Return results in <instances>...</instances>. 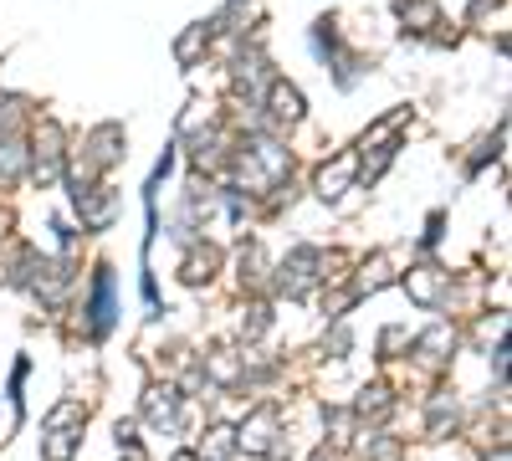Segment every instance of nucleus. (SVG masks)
<instances>
[{"mask_svg":"<svg viewBox=\"0 0 512 461\" xmlns=\"http://www.w3.org/2000/svg\"><path fill=\"white\" fill-rule=\"evenodd\" d=\"M267 431H272V415H256L251 431L241 436V446H246V451H267V446H272V436H267Z\"/></svg>","mask_w":512,"mask_h":461,"instance_id":"nucleus-1","label":"nucleus"},{"mask_svg":"<svg viewBox=\"0 0 512 461\" xmlns=\"http://www.w3.org/2000/svg\"><path fill=\"white\" fill-rule=\"evenodd\" d=\"M180 461H195V456H180Z\"/></svg>","mask_w":512,"mask_h":461,"instance_id":"nucleus-2","label":"nucleus"}]
</instances>
